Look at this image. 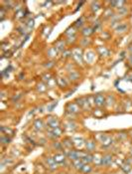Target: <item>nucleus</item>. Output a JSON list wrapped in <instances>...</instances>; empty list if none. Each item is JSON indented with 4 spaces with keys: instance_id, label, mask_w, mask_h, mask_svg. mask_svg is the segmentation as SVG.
<instances>
[{
    "instance_id": "obj_1",
    "label": "nucleus",
    "mask_w": 132,
    "mask_h": 174,
    "mask_svg": "<svg viewBox=\"0 0 132 174\" xmlns=\"http://www.w3.org/2000/svg\"><path fill=\"white\" fill-rule=\"evenodd\" d=\"M98 142H100L101 145L103 147H109L113 142L112 135L107 134H99V137L96 139Z\"/></svg>"
},
{
    "instance_id": "obj_2",
    "label": "nucleus",
    "mask_w": 132,
    "mask_h": 174,
    "mask_svg": "<svg viewBox=\"0 0 132 174\" xmlns=\"http://www.w3.org/2000/svg\"><path fill=\"white\" fill-rule=\"evenodd\" d=\"M96 143L98 141L95 140V139H89L88 140H85L84 143V151H87L89 153H93L96 150Z\"/></svg>"
},
{
    "instance_id": "obj_3",
    "label": "nucleus",
    "mask_w": 132,
    "mask_h": 174,
    "mask_svg": "<svg viewBox=\"0 0 132 174\" xmlns=\"http://www.w3.org/2000/svg\"><path fill=\"white\" fill-rule=\"evenodd\" d=\"M113 162V156L111 153H105L101 157V166L108 167Z\"/></svg>"
},
{
    "instance_id": "obj_4",
    "label": "nucleus",
    "mask_w": 132,
    "mask_h": 174,
    "mask_svg": "<svg viewBox=\"0 0 132 174\" xmlns=\"http://www.w3.org/2000/svg\"><path fill=\"white\" fill-rule=\"evenodd\" d=\"M63 146H64V149L66 150H70V149H75V142L72 139H70V137H67V139H63Z\"/></svg>"
},
{
    "instance_id": "obj_5",
    "label": "nucleus",
    "mask_w": 132,
    "mask_h": 174,
    "mask_svg": "<svg viewBox=\"0 0 132 174\" xmlns=\"http://www.w3.org/2000/svg\"><path fill=\"white\" fill-rule=\"evenodd\" d=\"M53 157H54L55 161L57 162L58 164H62V163H65L66 159H67V155H66L64 152H57Z\"/></svg>"
},
{
    "instance_id": "obj_6",
    "label": "nucleus",
    "mask_w": 132,
    "mask_h": 174,
    "mask_svg": "<svg viewBox=\"0 0 132 174\" xmlns=\"http://www.w3.org/2000/svg\"><path fill=\"white\" fill-rule=\"evenodd\" d=\"M47 125L50 129H57V127H60V121L57 120V117H50L48 120Z\"/></svg>"
},
{
    "instance_id": "obj_7",
    "label": "nucleus",
    "mask_w": 132,
    "mask_h": 174,
    "mask_svg": "<svg viewBox=\"0 0 132 174\" xmlns=\"http://www.w3.org/2000/svg\"><path fill=\"white\" fill-rule=\"evenodd\" d=\"M46 161H47L48 163V167L50 168L51 170H55V169H57V167H58V163L55 161L54 159V157H47L46 158Z\"/></svg>"
},
{
    "instance_id": "obj_8",
    "label": "nucleus",
    "mask_w": 132,
    "mask_h": 174,
    "mask_svg": "<svg viewBox=\"0 0 132 174\" xmlns=\"http://www.w3.org/2000/svg\"><path fill=\"white\" fill-rule=\"evenodd\" d=\"M104 104H105V100L102 95H96L94 96V105H96L98 106H102Z\"/></svg>"
},
{
    "instance_id": "obj_9",
    "label": "nucleus",
    "mask_w": 132,
    "mask_h": 174,
    "mask_svg": "<svg viewBox=\"0 0 132 174\" xmlns=\"http://www.w3.org/2000/svg\"><path fill=\"white\" fill-rule=\"evenodd\" d=\"M33 125H34V129L36 130H39V131L43 130L45 129V125H44V122H43L42 120H36L34 121Z\"/></svg>"
},
{
    "instance_id": "obj_10",
    "label": "nucleus",
    "mask_w": 132,
    "mask_h": 174,
    "mask_svg": "<svg viewBox=\"0 0 132 174\" xmlns=\"http://www.w3.org/2000/svg\"><path fill=\"white\" fill-rule=\"evenodd\" d=\"M75 124L74 121L69 120V121L66 122V125L64 126V129L65 130H69V131H75V129H77V127H75Z\"/></svg>"
},
{
    "instance_id": "obj_11",
    "label": "nucleus",
    "mask_w": 132,
    "mask_h": 174,
    "mask_svg": "<svg viewBox=\"0 0 132 174\" xmlns=\"http://www.w3.org/2000/svg\"><path fill=\"white\" fill-rule=\"evenodd\" d=\"M120 169L122 170L123 172H125L126 174H128L132 170V165L128 164L127 162H124V163H122V164L120 165Z\"/></svg>"
},
{
    "instance_id": "obj_12",
    "label": "nucleus",
    "mask_w": 132,
    "mask_h": 174,
    "mask_svg": "<svg viewBox=\"0 0 132 174\" xmlns=\"http://www.w3.org/2000/svg\"><path fill=\"white\" fill-rule=\"evenodd\" d=\"M72 163H73V166H74L77 170H79V171H80V169H82L83 166L84 165V163L82 160H80V159L75 160V161H73Z\"/></svg>"
},
{
    "instance_id": "obj_13",
    "label": "nucleus",
    "mask_w": 132,
    "mask_h": 174,
    "mask_svg": "<svg viewBox=\"0 0 132 174\" xmlns=\"http://www.w3.org/2000/svg\"><path fill=\"white\" fill-rule=\"evenodd\" d=\"M91 171H93V167L90 166V164H84L82 169H80V172H83L84 174H89Z\"/></svg>"
},
{
    "instance_id": "obj_14",
    "label": "nucleus",
    "mask_w": 132,
    "mask_h": 174,
    "mask_svg": "<svg viewBox=\"0 0 132 174\" xmlns=\"http://www.w3.org/2000/svg\"><path fill=\"white\" fill-rule=\"evenodd\" d=\"M70 107H71L70 111L72 112V114H77V112H79V111H80V107H79L77 105H75V104H73V105H70Z\"/></svg>"
},
{
    "instance_id": "obj_15",
    "label": "nucleus",
    "mask_w": 132,
    "mask_h": 174,
    "mask_svg": "<svg viewBox=\"0 0 132 174\" xmlns=\"http://www.w3.org/2000/svg\"><path fill=\"white\" fill-rule=\"evenodd\" d=\"M1 142H2V144H8V143H10V141H11V139H9L8 137V135H5V134H3L2 136H1Z\"/></svg>"
},
{
    "instance_id": "obj_16",
    "label": "nucleus",
    "mask_w": 132,
    "mask_h": 174,
    "mask_svg": "<svg viewBox=\"0 0 132 174\" xmlns=\"http://www.w3.org/2000/svg\"><path fill=\"white\" fill-rule=\"evenodd\" d=\"M128 136H130L131 139H132V129H130V130L128 131Z\"/></svg>"
},
{
    "instance_id": "obj_17",
    "label": "nucleus",
    "mask_w": 132,
    "mask_h": 174,
    "mask_svg": "<svg viewBox=\"0 0 132 174\" xmlns=\"http://www.w3.org/2000/svg\"><path fill=\"white\" fill-rule=\"evenodd\" d=\"M128 174H132V170H131V171H130V172H129Z\"/></svg>"
},
{
    "instance_id": "obj_18",
    "label": "nucleus",
    "mask_w": 132,
    "mask_h": 174,
    "mask_svg": "<svg viewBox=\"0 0 132 174\" xmlns=\"http://www.w3.org/2000/svg\"><path fill=\"white\" fill-rule=\"evenodd\" d=\"M57 174H61V173H57Z\"/></svg>"
}]
</instances>
